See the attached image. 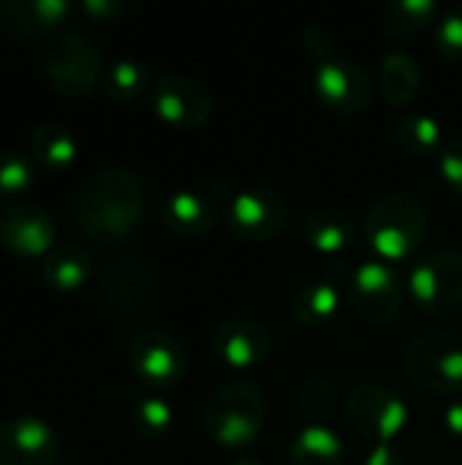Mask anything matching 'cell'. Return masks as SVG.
Listing matches in <instances>:
<instances>
[{
	"mask_svg": "<svg viewBox=\"0 0 462 465\" xmlns=\"http://www.w3.org/2000/svg\"><path fill=\"white\" fill-rule=\"evenodd\" d=\"M305 240L324 256H340L354 245V221L335 207H319L305 218Z\"/></svg>",
	"mask_w": 462,
	"mask_h": 465,
	"instance_id": "d6986e66",
	"label": "cell"
},
{
	"mask_svg": "<svg viewBox=\"0 0 462 465\" xmlns=\"http://www.w3.org/2000/svg\"><path fill=\"white\" fill-rule=\"evenodd\" d=\"M444 428H447L449 436L462 439V395L460 398H455V401L447 406V411H444Z\"/></svg>",
	"mask_w": 462,
	"mask_h": 465,
	"instance_id": "836d02e7",
	"label": "cell"
},
{
	"mask_svg": "<svg viewBox=\"0 0 462 465\" xmlns=\"http://www.w3.org/2000/svg\"><path fill=\"white\" fill-rule=\"evenodd\" d=\"M33 166L22 153H3L0 155V199H11L30 188Z\"/></svg>",
	"mask_w": 462,
	"mask_h": 465,
	"instance_id": "f1b7e54d",
	"label": "cell"
},
{
	"mask_svg": "<svg viewBox=\"0 0 462 465\" xmlns=\"http://www.w3.org/2000/svg\"><path fill=\"white\" fill-rule=\"evenodd\" d=\"M408 294L428 316L462 311V253L438 251L417 262L408 272Z\"/></svg>",
	"mask_w": 462,
	"mask_h": 465,
	"instance_id": "8992f818",
	"label": "cell"
},
{
	"mask_svg": "<svg viewBox=\"0 0 462 465\" xmlns=\"http://www.w3.org/2000/svg\"><path fill=\"white\" fill-rule=\"evenodd\" d=\"M212 349L229 371H253L270 357L272 335L261 322L234 316L215 327Z\"/></svg>",
	"mask_w": 462,
	"mask_h": 465,
	"instance_id": "4fadbf2b",
	"label": "cell"
},
{
	"mask_svg": "<svg viewBox=\"0 0 462 465\" xmlns=\"http://www.w3.org/2000/svg\"><path fill=\"white\" fill-rule=\"evenodd\" d=\"M302 46L316 63H324L332 52V35L324 25H308L302 27Z\"/></svg>",
	"mask_w": 462,
	"mask_h": 465,
	"instance_id": "1f68e13d",
	"label": "cell"
},
{
	"mask_svg": "<svg viewBox=\"0 0 462 465\" xmlns=\"http://www.w3.org/2000/svg\"><path fill=\"white\" fill-rule=\"evenodd\" d=\"M422 84V71L419 63L408 52H387L378 68V90L387 98L389 106L406 109Z\"/></svg>",
	"mask_w": 462,
	"mask_h": 465,
	"instance_id": "ffe728a7",
	"label": "cell"
},
{
	"mask_svg": "<svg viewBox=\"0 0 462 465\" xmlns=\"http://www.w3.org/2000/svg\"><path fill=\"white\" fill-rule=\"evenodd\" d=\"M297 406H300V411H302V417L308 422L327 425V417H332L335 409H338V390L329 381L313 379V381H308L302 387V392L297 398Z\"/></svg>",
	"mask_w": 462,
	"mask_h": 465,
	"instance_id": "83f0119b",
	"label": "cell"
},
{
	"mask_svg": "<svg viewBox=\"0 0 462 465\" xmlns=\"http://www.w3.org/2000/svg\"><path fill=\"white\" fill-rule=\"evenodd\" d=\"M131 368L152 390H166L185 376L188 357L180 341L163 330H144L131 341Z\"/></svg>",
	"mask_w": 462,
	"mask_h": 465,
	"instance_id": "8fae6325",
	"label": "cell"
},
{
	"mask_svg": "<svg viewBox=\"0 0 462 465\" xmlns=\"http://www.w3.org/2000/svg\"><path fill=\"white\" fill-rule=\"evenodd\" d=\"M84 8H87V11H95V14H109V11H114L117 5H114V3H109V0H103V3L87 0V3H84Z\"/></svg>",
	"mask_w": 462,
	"mask_h": 465,
	"instance_id": "e575fe53",
	"label": "cell"
},
{
	"mask_svg": "<svg viewBox=\"0 0 462 465\" xmlns=\"http://www.w3.org/2000/svg\"><path fill=\"white\" fill-rule=\"evenodd\" d=\"M346 420L359 433L376 444H395L411 425V406L392 387L378 381L357 384L346 398Z\"/></svg>",
	"mask_w": 462,
	"mask_h": 465,
	"instance_id": "5b68a950",
	"label": "cell"
},
{
	"mask_svg": "<svg viewBox=\"0 0 462 465\" xmlns=\"http://www.w3.org/2000/svg\"><path fill=\"white\" fill-rule=\"evenodd\" d=\"M90 275V256L79 245H63L49 253L44 264V281L54 289H76Z\"/></svg>",
	"mask_w": 462,
	"mask_h": 465,
	"instance_id": "603a6c76",
	"label": "cell"
},
{
	"mask_svg": "<svg viewBox=\"0 0 462 465\" xmlns=\"http://www.w3.org/2000/svg\"><path fill=\"white\" fill-rule=\"evenodd\" d=\"M403 297V281L387 262H362L349 275V302L370 324H389L400 313Z\"/></svg>",
	"mask_w": 462,
	"mask_h": 465,
	"instance_id": "52a82bcc",
	"label": "cell"
},
{
	"mask_svg": "<svg viewBox=\"0 0 462 465\" xmlns=\"http://www.w3.org/2000/svg\"><path fill=\"white\" fill-rule=\"evenodd\" d=\"M436 46L444 57L462 63V5L444 11L436 22Z\"/></svg>",
	"mask_w": 462,
	"mask_h": 465,
	"instance_id": "f546056e",
	"label": "cell"
},
{
	"mask_svg": "<svg viewBox=\"0 0 462 465\" xmlns=\"http://www.w3.org/2000/svg\"><path fill=\"white\" fill-rule=\"evenodd\" d=\"M147 82H150L147 65H142L136 60H117L114 65H109L103 71L101 87L114 101H131L147 87Z\"/></svg>",
	"mask_w": 462,
	"mask_h": 465,
	"instance_id": "484cf974",
	"label": "cell"
},
{
	"mask_svg": "<svg viewBox=\"0 0 462 465\" xmlns=\"http://www.w3.org/2000/svg\"><path fill=\"white\" fill-rule=\"evenodd\" d=\"M365 465H406V458L395 444H373Z\"/></svg>",
	"mask_w": 462,
	"mask_h": 465,
	"instance_id": "d6a6232c",
	"label": "cell"
},
{
	"mask_svg": "<svg viewBox=\"0 0 462 465\" xmlns=\"http://www.w3.org/2000/svg\"><path fill=\"white\" fill-rule=\"evenodd\" d=\"M57 433L35 417L0 425V465H49L57 458Z\"/></svg>",
	"mask_w": 462,
	"mask_h": 465,
	"instance_id": "5bb4252c",
	"label": "cell"
},
{
	"mask_svg": "<svg viewBox=\"0 0 462 465\" xmlns=\"http://www.w3.org/2000/svg\"><path fill=\"white\" fill-rule=\"evenodd\" d=\"M289 465H346V441L329 425L305 422L289 441Z\"/></svg>",
	"mask_w": 462,
	"mask_h": 465,
	"instance_id": "e0dca14e",
	"label": "cell"
},
{
	"mask_svg": "<svg viewBox=\"0 0 462 465\" xmlns=\"http://www.w3.org/2000/svg\"><path fill=\"white\" fill-rule=\"evenodd\" d=\"M406 376L436 395H462V332L428 330L403 349Z\"/></svg>",
	"mask_w": 462,
	"mask_h": 465,
	"instance_id": "277c9868",
	"label": "cell"
},
{
	"mask_svg": "<svg viewBox=\"0 0 462 465\" xmlns=\"http://www.w3.org/2000/svg\"><path fill=\"white\" fill-rule=\"evenodd\" d=\"M5 8L14 11V25H8V30H14L16 35H33V33H44L49 30L54 22H60L68 11L65 0H38V3H5Z\"/></svg>",
	"mask_w": 462,
	"mask_h": 465,
	"instance_id": "d4e9b609",
	"label": "cell"
},
{
	"mask_svg": "<svg viewBox=\"0 0 462 465\" xmlns=\"http://www.w3.org/2000/svg\"><path fill=\"white\" fill-rule=\"evenodd\" d=\"M174 425V409L161 395H147L133 409V428L144 439H161Z\"/></svg>",
	"mask_w": 462,
	"mask_h": 465,
	"instance_id": "4316f807",
	"label": "cell"
},
{
	"mask_svg": "<svg viewBox=\"0 0 462 465\" xmlns=\"http://www.w3.org/2000/svg\"><path fill=\"white\" fill-rule=\"evenodd\" d=\"M76 223L101 242L125 240L144 215V191L133 172L109 166L90 174L74 196Z\"/></svg>",
	"mask_w": 462,
	"mask_h": 465,
	"instance_id": "6da1fadb",
	"label": "cell"
},
{
	"mask_svg": "<svg viewBox=\"0 0 462 465\" xmlns=\"http://www.w3.org/2000/svg\"><path fill=\"white\" fill-rule=\"evenodd\" d=\"M152 112L177 131H196L212 114V93L204 82L182 74H166L150 87Z\"/></svg>",
	"mask_w": 462,
	"mask_h": 465,
	"instance_id": "ba28073f",
	"label": "cell"
},
{
	"mask_svg": "<svg viewBox=\"0 0 462 465\" xmlns=\"http://www.w3.org/2000/svg\"><path fill=\"white\" fill-rule=\"evenodd\" d=\"M226 221L237 237L270 242L289 226V202L275 188H245L231 196Z\"/></svg>",
	"mask_w": 462,
	"mask_h": 465,
	"instance_id": "9c48e42d",
	"label": "cell"
},
{
	"mask_svg": "<svg viewBox=\"0 0 462 465\" xmlns=\"http://www.w3.org/2000/svg\"><path fill=\"white\" fill-rule=\"evenodd\" d=\"M398 142L411 155H436L438 158V153L444 150V131L433 114L411 109L398 120Z\"/></svg>",
	"mask_w": 462,
	"mask_h": 465,
	"instance_id": "44dd1931",
	"label": "cell"
},
{
	"mask_svg": "<svg viewBox=\"0 0 462 465\" xmlns=\"http://www.w3.org/2000/svg\"><path fill=\"white\" fill-rule=\"evenodd\" d=\"M0 242L19 256H41L54 242V223L44 210L16 204L0 215Z\"/></svg>",
	"mask_w": 462,
	"mask_h": 465,
	"instance_id": "9a60e30c",
	"label": "cell"
},
{
	"mask_svg": "<svg viewBox=\"0 0 462 465\" xmlns=\"http://www.w3.org/2000/svg\"><path fill=\"white\" fill-rule=\"evenodd\" d=\"M313 87L327 109L343 112V114L365 112L373 98V84H370L368 71L359 63L335 60V57L316 65Z\"/></svg>",
	"mask_w": 462,
	"mask_h": 465,
	"instance_id": "7c38bea8",
	"label": "cell"
},
{
	"mask_svg": "<svg viewBox=\"0 0 462 465\" xmlns=\"http://www.w3.org/2000/svg\"><path fill=\"white\" fill-rule=\"evenodd\" d=\"M218 218L215 199L202 191H174L163 202V223L180 237H202L212 232Z\"/></svg>",
	"mask_w": 462,
	"mask_h": 465,
	"instance_id": "2e32d148",
	"label": "cell"
},
{
	"mask_svg": "<svg viewBox=\"0 0 462 465\" xmlns=\"http://www.w3.org/2000/svg\"><path fill=\"white\" fill-rule=\"evenodd\" d=\"M441 19L436 0H392L384 5V25L395 35H414Z\"/></svg>",
	"mask_w": 462,
	"mask_h": 465,
	"instance_id": "7402d4cb",
	"label": "cell"
},
{
	"mask_svg": "<svg viewBox=\"0 0 462 465\" xmlns=\"http://www.w3.org/2000/svg\"><path fill=\"white\" fill-rule=\"evenodd\" d=\"M267 425V398L251 381L226 384L212 395L204 411V430L212 444L240 452L251 447Z\"/></svg>",
	"mask_w": 462,
	"mask_h": 465,
	"instance_id": "3957f363",
	"label": "cell"
},
{
	"mask_svg": "<svg viewBox=\"0 0 462 465\" xmlns=\"http://www.w3.org/2000/svg\"><path fill=\"white\" fill-rule=\"evenodd\" d=\"M438 172L447 185L462 196V139H452L438 153Z\"/></svg>",
	"mask_w": 462,
	"mask_h": 465,
	"instance_id": "4dcf8cb0",
	"label": "cell"
},
{
	"mask_svg": "<svg viewBox=\"0 0 462 465\" xmlns=\"http://www.w3.org/2000/svg\"><path fill=\"white\" fill-rule=\"evenodd\" d=\"M343 308V297L332 281H313L305 283L291 297V319L305 330H324L329 327Z\"/></svg>",
	"mask_w": 462,
	"mask_h": 465,
	"instance_id": "ac0fdd59",
	"label": "cell"
},
{
	"mask_svg": "<svg viewBox=\"0 0 462 465\" xmlns=\"http://www.w3.org/2000/svg\"><path fill=\"white\" fill-rule=\"evenodd\" d=\"M430 213L414 193L398 191L381 196L365 218V240L378 262H408L425 242Z\"/></svg>",
	"mask_w": 462,
	"mask_h": 465,
	"instance_id": "7a4b0ae2",
	"label": "cell"
},
{
	"mask_svg": "<svg viewBox=\"0 0 462 465\" xmlns=\"http://www.w3.org/2000/svg\"><path fill=\"white\" fill-rule=\"evenodd\" d=\"M229 465H267L264 460H259L256 455H237Z\"/></svg>",
	"mask_w": 462,
	"mask_h": 465,
	"instance_id": "d590c367",
	"label": "cell"
},
{
	"mask_svg": "<svg viewBox=\"0 0 462 465\" xmlns=\"http://www.w3.org/2000/svg\"><path fill=\"white\" fill-rule=\"evenodd\" d=\"M30 147L35 153V158H41L46 166H68L76 158V139L68 128L57 125V123H44L33 131L30 136Z\"/></svg>",
	"mask_w": 462,
	"mask_h": 465,
	"instance_id": "cb8c5ba5",
	"label": "cell"
},
{
	"mask_svg": "<svg viewBox=\"0 0 462 465\" xmlns=\"http://www.w3.org/2000/svg\"><path fill=\"white\" fill-rule=\"evenodd\" d=\"M49 79L65 95H87L103 79V63L95 44L82 33L63 35L46 54Z\"/></svg>",
	"mask_w": 462,
	"mask_h": 465,
	"instance_id": "30bf717a",
	"label": "cell"
}]
</instances>
